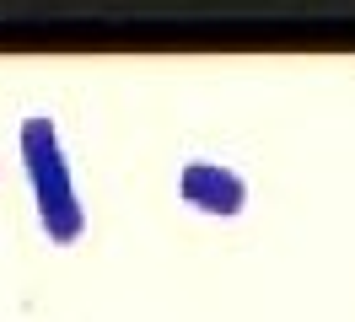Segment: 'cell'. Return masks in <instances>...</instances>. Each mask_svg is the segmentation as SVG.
Here are the masks:
<instances>
[{
	"mask_svg": "<svg viewBox=\"0 0 355 322\" xmlns=\"http://www.w3.org/2000/svg\"><path fill=\"white\" fill-rule=\"evenodd\" d=\"M17 145H22V167L27 183H33V204H38V226L54 247H70L87 236V204L76 193V177H70L65 145H60V124L49 113H27L22 129H17Z\"/></svg>",
	"mask_w": 355,
	"mask_h": 322,
	"instance_id": "6da1fadb",
	"label": "cell"
},
{
	"mask_svg": "<svg viewBox=\"0 0 355 322\" xmlns=\"http://www.w3.org/2000/svg\"><path fill=\"white\" fill-rule=\"evenodd\" d=\"M178 199H183L189 210H200V215L232 220V215L248 210V177L237 167H226V161H183V172H178Z\"/></svg>",
	"mask_w": 355,
	"mask_h": 322,
	"instance_id": "7a4b0ae2",
	"label": "cell"
}]
</instances>
